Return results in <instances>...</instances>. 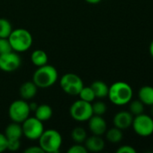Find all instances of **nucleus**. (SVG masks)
I'll return each mask as SVG.
<instances>
[{"label":"nucleus","mask_w":153,"mask_h":153,"mask_svg":"<svg viewBox=\"0 0 153 153\" xmlns=\"http://www.w3.org/2000/svg\"><path fill=\"white\" fill-rule=\"evenodd\" d=\"M21 143L20 140L14 139V140H7V150L10 152H17L20 149Z\"/></svg>","instance_id":"obj_27"},{"label":"nucleus","mask_w":153,"mask_h":153,"mask_svg":"<svg viewBox=\"0 0 153 153\" xmlns=\"http://www.w3.org/2000/svg\"><path fill=\"white\" fill-rule=\"evenodd\" d=\"M22 65V59L15 51L0 55V70L4 72L16 71Z\"/></svg>","instance_id":"obj_10"},{"label":"nucleus","mask_w":153,"mask_h":153,"mask_svg":"<svg viewBox=\"0 0 153 153\" xmlns=\"http://www.w3.org/2000/svg\"><path fill=\"white\" fill-rule=\"evenodd\" d=\"M87 137V132L82 127H76L71 132V138L76 143H83Z\"/></svg>","instance_id":"obj_21"},{"label":"nucleus","mask_w":153,"mask_h":153,"mask_svg":"<svg viewBox=\"0 0 153 153\" xmlns=\"http://www.w3.org/2000/svg\"><path fill=\"white\" fill-rule=\"evenodd\" d=\"M85 1L91 4H99L102 0H85Z\"/></svg>","instance_id":"obj_33"},{"label":"nucleus","mask_w":153,"mask_h":153,"mask_svg":"<svg viewBox=\"0 0 153 153\" xmlns=\"http://www.w3.org/2000/svg\"><path fill=\"white\" fill-rule=\"evenodd\" d=\"M87 150L85 146L81 145V143H76L75 145H72L69 150L68 153H87Z\"/></svg>","instance_id":"obj_28"},{"label":"nucleus","mask_w":153,"mask_h":153,"mask_svg":"<svg viewBox=\"0 0 153 153\" xmlns=\"http://www.w3.org/2000/svg\"><path fill=\"white\" fill-rule=\"evenodd\" d=\"M8 40L14 51L24 52L31 48L32 44V36L29 30L18 28L12 30L8 37Z\"/></svg>","instance_id":"obj_4"},{"label":"nucleus","mask_w":153,"mask_h":153,"mask_svg":"<svg viewBox=\"0 0 153 153\" xmlns=\"http://www.w3.org/2000/svg\"><path fill=\"white\" fill-rule=\"evenodd\" d=\"M139 100L145 106H152L153 105V87L152 86H143L138 91Z\"/></svg>","instance_id":"obj_17"},{"label":"nucleus","mask_w":153,"mask_h":153,"mask_svg":"<svg viewBox=\"0 0 153 153\" xmlns=\"http://www.w3.org/2000/svg\"><path fill=\"white\" fill-rule=\"evenodd\" d=\"M31 60L32 62V64L37 66H42L44 65H47L48 63V56L46 54V52L44 50L41 49H37L34 50L32 55H31Z\"/></svg>","instance_id":"obj_19"},{"label":"nucleus","mask_w":153,"mask_h":153,"mask_svg":"<svg viewBox=\"0 0 153 153\" xmlns=\"http://www.w3.org/2000/svg\"><path fill=\"white\" fill-rule=\"evenodd\" d=\"M23 135L30 141H36L40 138L44 131L42 122L37 119L35 117H29L22 123Z\"/></svg>","instance_id":"obj_9"},{"label":"nucleus","mask_w":153,"mask_h":153,"mask_svg":"<svg viewBox=\"0 0 153 153\" xmlns=\"http://www.w3.org/2000/svg\"><path fill=\"white\" fill-rule=\"evenodd\" d=\"M95 93L96 98L98 99H104L106 97H107L108 95V91H109V87L108 85L102 82V81H95L91 86H90Z\"/></svg>","instance_id":"obj_18"},{"label":"nucleus","mask_w":153,"mask_h":153,"mask_svg":"<svg viewBox=\"0 0 153 153\" xmlns=\"http://www.w3.org/2000/svg\"><path fill=\"white\" fill-rule=\"evenodd\" d=\"M88 128L93 134L101 136L106 134L107 130V125L102 116L93 115L88 119Z\"/></svg>","instance_id":"obj_11"},{"label":"nucleus","mask_w":153,"mask_h":153,"mask_svg":"<svg viewBox=\"0 0 153 153\" xmlns=\"http://www.w3.org/2000/svg\"><path fill=\"white\" fill-rule=\"evenodd\" d=\"M133 131L141 137H148L153 134V117L144 113L135 116L132 124Z\"/></svg>","instance_id":"obj_7"},{"label":"nucleus","mask_w":153,"mask_h":153,"mask_svg":"<svg viewBox=\"0 0 153 153\" xmlns=\"http://www.w3.org/2000/svg\"><path fill=\"white\" fill-rule=\"evenodd\" d=\"M133 121V116L130 111H120L114 117L113 123L114 126L119 129L125 130L132 126Z\"/></svg>","instance_id":"obj_12"},{"label":"nucleus","mask_w":153,"mask_h":153,"mask_svg":"<svg viewBox=\"0 0 153 153\" xmlns=\"http://www.w3.org/2000/svg\"><path fill=\"white\" fill-rule=\"evenodd\" d=\"M30 107L24 100H17L13 101L8 108V115L13 122L22 124L30 117Z\"/></svg>","instance_id":"obj_6"},{"label":"nucleus","mask_w":153,"mask_h":153,"mask_svg":"<svg viewBox=\"0 0 153 153\" xmlns=\"http://www.w3.org/2000/svg\"><path fill=\"white\" fill-rule=\"evenodd\" d=\"M133 88L125 82H115L109 87V100L115 106H124L133 100Z\"/></svg>","instance_id":"obj_1"},{"label":"nucleus","mask_w":153,"mask_h":153,"mask_svg":"<svg viewBox=\"0 0 153 153\" xmlns=\"http://www.w3.org/2000/svg\"><path fill=\"white\" fill-rule=\"evenodd\" d=\"M106 110H107V107L103 101H96V102L92 104L93 115L103 116L104 114H106Z\"/></svg>","instance_id":"obj_25"},{"label":"nucleus","mask_w":153,"mask_h":153,"mask_svg":"<svg viewBox=\"0 0 153 153\" xmlns=\"http://www.w3.org/2000/svg\"><path fill=\"white\" fill-rule=\"evenodd\" d=\"M37 91H38V87L36 86V84L32 81V82L29 81V82H23L21 85L19 89V93H20L22 100H28L35 97V95L37 94Z\"/></svg>","instance_id":"obj_14"},{"label":"nucleus","mask_w":153,"mask_h":153,"mask_svg":"<svg viewBox=\"0 0 153 153\" xmlns=\"http://www.w3.org/2000/svg\"><path fill=\"white\" fill-rule=\"evenodd\" d=\"M13 30L12 24L5 18H0V38L8 39Z\"/></svg>","instance_id":"obj_23"},{"label":"nucleus","mask_w":153,"mask_h":153,"mask_svg":"<svg viewBox=\"0 0 153 153\" xmlns=\"http://www.w3.org/2000/svg\"><path fill=\"white\" fill-rule=\"evenodd\" d=\"M25 153H44L43 150L40 147V146H32L27 148L25 151Z\"/></svg>","instance_id":"obj_31"},{"label":"nucleus","mask_w":153,"mask_h":153,"mask_svg":"<svg viewBox=\"0 0 153 153\" xmlns=\"http://www.w3.org/2000/svg\"><path fill=\"white\" fill-rule=\"evenodd\" d=\"M149 51H150V54H151V57L153 58V40L151 41V45L149 47Z\"/></svg>","instance_id":"obj_34"},{"label":"nucleus","mask_w":153,"mask_h":153,"mask_svg":"<svg viewBox=\"0 0 153 153\" xmlns=\"http://www.w3.org/2000/svg\"><path fill=\"white\" fill-rule=\"evenodd\" d=\"M7 150V138L4 134H0V153Z\"/></svg>","instance_id":"obj_30"},{"label":"nucleus","mask_w":153,"mask_h":153,"mask_svg":"<svg viewBox=\"0 0 153 153\" xmlns=\"http://www.w3.org/2000/svg\"><path fill=\"white\" fill-rule=\"evenodd\" d=\"M29 107H30V109H31V111H34V110L37 108L38 105H37L35 102H32V103H30V104H29Z\"/></svg>","instance_id":"obj_32"},{"label":"nucleus","mask_w":153,"mask_h":153,"mask_svg":"<svg viewBox=\"0 0 153 153\" xmlns=\"http://www.w3.org/2000/svg\"><path fill=\"white\" fill-rule=\"evenodd\" d=\"M53 114L52 108L47 104L38 105L37 108L34 110V117L41 122L48 121L51 118Z\"/></svg>","instance_id":"obj_16"},{"label":"nucleus","mask_w":153,"mask_h":153,"mask_svg":"<svg viewBox=\"0 0 153 153\" xmlns=\"http://www.w3.org/2000/svg\"><path fill=\"white\" fill-rule=\"evenodd\" d=\"M58 77L57 69L47 64L36 69L32 75V82L38 88L46 89L54 85L58 81Z\"/></svg>","instance_id":"obj_2"},{"label":"nucleus","mask_w":153,"mask_h":153,"mask_svg":"<svg viewBox=\"0 0 153 153\" xmlns=\"http://www.w3.org/2000/svg\"><path fill=\"white\" fill-rule=\"evenodd\" d=\"M117 153H136V150L130 145H124L117 149Z\"/></svg>","instance_id":"obj_29"},{"label":"nucleus","mask_w":153,"mask_h":153,"mask_svg":"<svg viewBox=\"0 0 153 153\" xmlns=\"http://www.w3.org/2000/svg\"><path fill=\"white\" fill-rule=\"evenodd\" d=\"M84 143V146L86 147L87 152H102L105 148V141L99 135L93 134L90 137H87Z\"/></svg>","instance_id":"obj_13"},{"label":"nucleus","mask_w":153,"mask_h":153,"mask_svg":"<svg viewBox=\"0 0 153 153\" xmlns=\"http://www.w3.org/2000/svg\"><path fill=\"white\" fill-rule=\"evenodd\" d=\"M60 84L62 91L71 96L78 95L81 89L84 87L82 79L78 74L72 73L62 75L60 80Z\"/></svg>","instance_id":"obj_5"},{"label":"nucleus","mask_w":153,"mask_h":153,"mask_svg":"<svg viewBox=\"0 0 153 153\" xmlns=\"http://www.w3.org/2000/svg\"><path fill=\"white\" fill-rule=\"evenodd\" d=\"M144 104L140 100H131L130 101V106H129V110L131 112V114L135 117L138 116L140 114L144 113Z\"/></svg>","instance_id":"obj_22"},{"label":"nucleus","mask_w":153,"mask_h":153,"mask_svg":"<svg viewBox=\"0 0 153 153\" xmlns=\"http://www.w3.org/2000/svg\"><path fill=\"white\" fill-rule=\"evenodd\" d=\"M79 96V100H82L84 101H87V102H90L92 103L95 99H96V96H95V93L92 90V88L89 86V87H83L80 91V92L78 93Z\"/></svg>","instance_id":"obj_24"},{"label":"nucleus","mask_w":153,"mask_h":153,"mask_svg":"<svg viewBox=\"0 0 153 153\" xmlns=\"http://www.w3.org/2000/svg\"><path fill=\"white\" fill-rule=\"evenodd\" d=\"M39 146L46 153H59L62 144L61 134L55 129L44 130L40 138Z\"/></svg>","instance_id":"obj_3"},{"label":"nucleus","mask_w":153,"mask_h":153,"mask_svg":"<svg viewBox=\"0 0 153 153\" xmlns=\"http://www.w3.org/2000/svg\"><path fill=\"white\" fill-rule=\"evenodd\" d=\"M4 134L5 135L7 140H14V139L20 140L22 138V136H23L22 124L12 122L11 124H9L5 127Z\"/></svg>","instance_id":"obj_15"},{"label":"nucleus","mask_w":153,"mask_h":153,"mask_svg":"<svg viewBox=\"0 0 153 153\" xmlns=\"http://www.w3.org/2000/svg\"><path fill=\"white\" fill-rule=\"evenodd\" d=\"M11 51H14V50L12 49V47L8 39L0 38V55L5 54Z\"/></svg>","instance_id":"obj_26"},{"label":"nucleus","mask_w":153,"mask_h":153,"mask_svg":"<svg viewBox=\"0 0 153 153\" xmlns=\"http://www.w3.org/2000/svg\"><path fill=\"white\" fill-rule=\"evenodd\" d=\"M106 137L108 142H110L112 143H118L123 140L124 134H123V132L121 129L115 126L109 130H106Z\"/></svg>","instance_id":"obj_20"},{"label":"nucleus","mask_w":153,"mask_h":153,"mask_svg":"<svg viewBox=\"0 0 153 153\" xmlns=\"http://www.w3.org/2000/svg\"><path fill=\"white\" fill-rule=\"evenodd\" d=\"M151 117H153V105L152 106H151Z\"/></svg>","instance_id":"obj_35"},{"label":"nucleus","mask_w":153,"mask_h":153,"mask_svg":"<svg viewBox=\"0 0 153 153\" xmlns=\"http://www.w3.org/2000/svg\"><path fill=\"white\" fill-rule=\"evenodd\" d=\"M70 117L78 122H86L93 116L92 103L78 100L75 101L69 108Z\"/></svg>","instance_id":"obj_8"}]
</instances>
